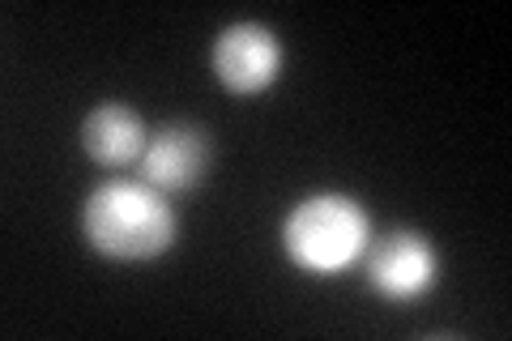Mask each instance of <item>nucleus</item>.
Segmentation results:
<instances>
[{
	"label": "nucleus",
	"mask_w": 512,
	"mask_h": 341,
	"mask_svg": "<svg viewBox=\"0 0 512 341\" xmlns=\"http://www.w3.org/2000/svg\"><path fill=\"white\" fill-rule=\"evenodd\" d=\"M282 39L265 22H235L214 43V77L231 94H261L282 73Z\"/></svg>",
	"instance_id": "obj_4"
},
{
	"label": "nucleus",
	"mask_w": 512,
	"mask_h": 341,
	"mask_svg": "<svg viewBox=\"0 0 512 341\" xmlns=\"http://www.w3.org/2000/svg\"><path fill=\"white\" fill-rule=\"evenodd\" d=\"M82 235L94 252L111 261H154L175 243L180 222L167 192H158L154 184L107 180L82 205Z\"/></svg>",
	"instance_id": "obj_1"
},
{
	"label": "nucleus",
	"mask_w": 512,
	"mask_h": 341,
	"mask_svg": "<svg viewBox=\"0 0 512 341\" xmlns=\"http://www.w3.org/2000/svg\"><path fill=\"white\" fill-rule=\"evenodd\" d=\"M146 145H150L146 120H141L128 103H99L82 120V150L99 162V167H128V162H141Z\"/></svg>",
	"instance_id": "obj_6"
},
{
	"label": "nucleus",
	"mask_w": 512,
	"mask_h": 341,
	"mask_svg": "<svg viewBox=\"0 0 512 341\" xmlns=\"http://www.w3.org/2000/svg\"><path fill=\"white\" fill-rule=\"evenodd\" d=\"M367 239H372L367 209L355 197H342V192L303 197L282 222V248L291 256V265H299L303 273H320V278L359 265Z\"/></svg>",
	"instance_id": "obj_2"
},
{
	"label": "nucleus",
	"mask_w": 512,
	"mask_h": 341,
	"mask_svg": "<svg viewBox=\"0 0 512 341\" xmlns=\"http://www.w3.org/2000/svg\"><path fill=\"white\" fill-rule=\"evenodd\" d=\"M210 154V137L197 124H167L150 137L146 154H141V175L158 192H188L205 180Z\"/></svg>",
	"instance_id": "obj_5"
},
{
	"label": "nucleus",
	"mask_w": 512,
	"mask_h": 341,
	"mask_svg": "<svg viewBox=\"0 0 512 341\" xmlns=\"http://www.w3.org/2000/svg\"><path fill=\"white\" fill-rule=\"evenodd\" d=\"M363 273L372 290L389 303H414L423 299L440 278V256L431 239L419 231H389L380 239H367Z\"/></svg>",
	"instance_id": "obj_3"
}]
</instances>
